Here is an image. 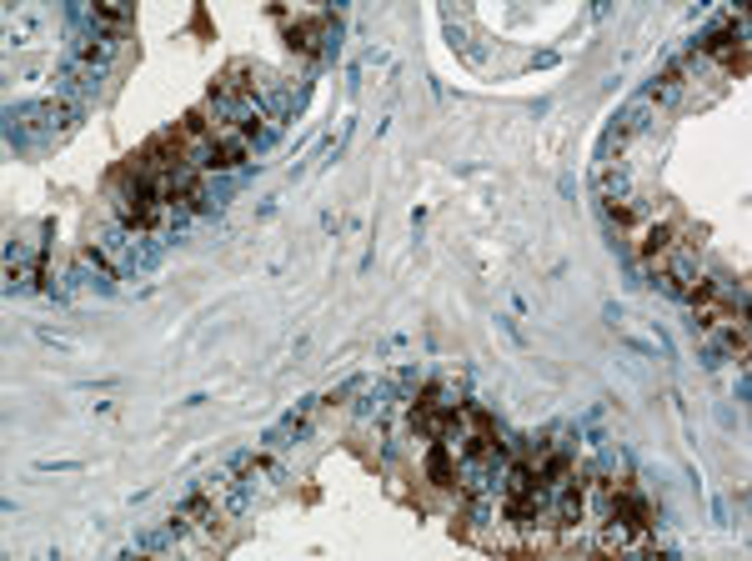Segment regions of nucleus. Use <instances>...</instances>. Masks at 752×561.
Listing matches in <instances>:
<instances>
[{
  "label": "nucleus",
  "mask_w": 752,
  "mask_h": 561,
  "mask_svg": "<svg viewBox=\"0 0 752 561\" xmlns=\"http://www.w3.org/2000/svg\"><path fill=\"white\" fill-rule=\"evenodd\" d=\"M36 256H41V241H11V251H6V281L26 286L31 271H36Z\"/></svg>",
  "instance_id": "1"
}]
</instances>
